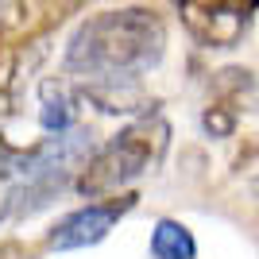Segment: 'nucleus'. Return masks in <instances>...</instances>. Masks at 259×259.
I'll return each instance as SVG.
<instances>
[{"label": "nucleus", "instance_id": "8", "mask_svg": "<svg viewBox=\"0 0 259 259\" xmlns=\"http://www.w3.org/2000/svg\"><path fill=\"white\" fill-rule=\"evenodd\" d=\"M197 255V240L182 221L162 217L151 232V259H194Z\"/></svg>", "mask_w": 259, "mask_h": 259}, {"label": "nucleus", "instance_id": "5", "mask_svg": "<svg viewBox=\"0 0 259 259\" xmlns=\"http://www.w3.org/2000/svg\"><path fill=\"white\" fill-rule=\"evenodd\" d=\"M74 174L77 170H35V174H27V178H20V182L4 194V201H0V225L47 209L66 186H74Z\"/></svg>", "mask_w": 259, "mask_h": 259}, {"label": "nucleus", "instance_id": "9", "mask_svg": "<svg viewBox=\"0 0 259 259\" xmlns=\"http://www.w3.org/2000/svg\"><path fill=\"white\" fill-rule=\"evenodd\" d=\"M201 128H205V136H213V140L232 136V132H236V108H228V105H209L205 112H201Z\"/></svg>", "mask_w": 259, "mask_h": 259}, {"label": "nucleus", "instance_id": "2", "mask_svg": "<svg viewBox=\"0 0 259 259\" xmlns=\"http://www.w3.org/2000/svg\"><path fill=\"white\" fill-rule=\"evenodd\" d=\"M166 140H170V128L159 116H143L136 124H128V128H120L97 155H89L81 162L74 190L81 197H89V201L120 194L124 186H132L140 174H147L162 159Z\"/></svg>", "mask_w": 259, "mask_h": 259}, {"label": "nucleus", "instance_id": "4", "mask_svg": "<svg viewBox=\"0 0 259 259\" xmlns=\"http://www.w3.org/2000/svg\"><path fill=\"white\" fill-rule=\"evenodd\" d=\"M178 8H182V20L194 31V39H201L205 47H236L248 31L255 4L244 8V0H213V4L178 0Z\"/></svg>", "mask_w": 259, "mask_h": 259}, {"label": "nucleus", "instance_id": "7", "mask_svg": "<svg viewBox=\"0 0 259 259\" xmlns=\"http://www.w3.org/2000/svg\"><path fill=\"white\" fill-rule=\"evenodd\" d=\"M81 93L101 112H147V97L136 89V81H89Z\"/></svg>", "mask_w": 259, "mask_h": 259}, {"label": "nucleus", "instance_id": "10", "mask_svg": "<svg viewBox=\"0 0 259 259\" xmlns=\"http://www.w3.org/2000/svg\"><path fill=\"white\" fill-rule=\"evenodd\" d=\"M0 259H27V251L20 244H0Z\"/></svg>", "mask_w": 259, "mask_h": 259}, {"label": "nucleus", "instance_id": "3", "mask_svg": "<svg viewBox=\"0 0 259 259\" xmlns=\"http://www.w3.org/2000/svg\"><path fill=\"white\" fill-rule=\"evenodd\" d=\"M140 197L136 194H112V197H97L89 205L74 209L70 217H62L58 225L47 232V248L51 251H77V248H93L116 228L120 217H128L136 209Z\"/></svg>", "mask_w": 259, "mask_h": 259}, {"label": "nucleus", "instance_id": "1", "mask_svg": "<svg viewBox=\"0 0 259 259\" xmlns=\"http://www.w3.org/2000/svg\"><path fill=\"white\" fill-rule=\"evenodd\" d=\"M166 54V27L151 8L89 16L66 43L62 70L89 81H136Z\"/></svg>", "mask_w": 259, "mask_h": 259}, {"label": "nucleus", "instance_id": "6", "mask_svg": "<svg viewBox=\"0 0 259 259\" xmlns=\"http://www.w3.org/2000/svg\"><path fill=\"white\" fill-rule=\"evenodd\" d=\"M39 124L51 136L74 128V97L58 77H43L39 81Z\"/></svg>", "mask_w": 259, "mask_h": 259}]
</instances>
